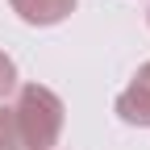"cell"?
Segmentation results:
<instances>
[{
    "instance_id": "6da1fadb",
    "label": "cell",
    "mask_w": 150,
    "mask_h": 150,
    "mask_svg": "<svg viewBox=\"0 0 150 150\" xmlns=\"http://www.w3.org/2000/svg\"><path fill=\"white\" fill-rule=\"evenodd\" d=\"M13 117L25 138V150H54L67 125V104L46 83H21L13 100Z\"/></svg>"
},
{
    "instance_id": "7a4b0ae2",
    "label": "cell",
    "mask_w": 150,
    "mask_h": 150,
    "mask_svg": "<svg viewBox=\"0 0 150 150\" xmlns=\"http://www.w3.org/2000/svg\"><path fill=\"white\" fill-rule=\"evenodd\" d=\"M112 112H117L125 125L150 129V63H142V67L134 71V79H129V83L117 92Z\"/></svg>"
},
{
    "instance_id": "3957f363",
    "label": "cell",
    "mask_w": 150,
    "mask_h": 150,
    "mask_svg": "<svg viewBox=\"0 0 150 150\" xmlns=\"http://www.w3.org/2000/svg\"><path fill=\"white\" fill-rule=\"evenodd\" d=\"M8 8L21 17L25 25L50 29V25H63L67 17L75 13V0H8Z\"/></svg>"
},
{
    "instance_id": "277c9868",
    "label": "cell",
    "mask_w": 150,
    "mask_h": 150,
    "mask_svg": "<svg viewBox=\"0 0 150 150\" xmlns=\"http://www.w3.org/2000/svg\"><path fill=\"white\" fill-rule=\"evenodd\" d=\"M0 150H25V138H21L17 117H13V104H0Z\"/></svg>"
},
{
    "instance_id": "5b68a950",
    "label": "cell",
    "mask_w": 150,
    "mask_h": 150,
    "mask_svg": "<svg viewBox=\"0 0 150 150\" xmlns=\"http://www.w3.org/2000/svg\"><path fill=\"white\" fill-rule=\"evenodd\" d=\"M21 88V75H17V63L8 59L4 50H0V100H8L13 92Z\"/></svg>"
},
{
    "instance_id": "8992f818",
    "label": "cell",
    "mask_w": 150,
    "mask_h": 150,
    "mask_svg": "<svg viewBox=\"0 0 150 150\" xmlns=\"http://www.w3.org/2000/svg\"><path fill=\"white\" fill-rule=\"evenodd\" d=\"M146 21H150V13H146Z\"/></svg>"
}]
</instances>
